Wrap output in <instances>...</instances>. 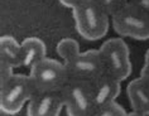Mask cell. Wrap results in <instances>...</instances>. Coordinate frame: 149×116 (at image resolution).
<instances>
[{
    "label": "cell",
    "mask_w": 149,
    "mask_h": 116,
    "mask_svg": "<svg viewBox=\"0 0 149 116\" xmlns=\"http://www.w3.org/2000/svg\"><path fill=\"white\" fill-rule=\"evenodd\" d=\"M57 54L65 63L70 80L92 83L105 73L99 49L80 52V44L72 38H63L56 47Z\"/></svg>",
    "instance_id": "obj_1"
},
{
    "label": "cell",
    "mask_w": 149,
    "mask_h": 116,
    "mask_svg": "<svg viewBox=\"0 0 149 116\" xmlns=\"http://www.w3.org/2000/svg\"><path fill=\"white\" fill-rule=\"evenodd\" d=\"M72 15L77 33L87 40H99L109 31L110 17L95 0H81L74 8Z\"/></svg>",
    "instance_id": "obj_2"
},
{
    "label": "cell",
    "mask_w": 149,
    "mask_h": 116,
    "mask_svg": "<svg viewBox=\"0 0 149 116\" xmlns=\"http://www.w3.org/2000/svg\"><path fill=\"white\" fill-rule=\"evenodd\" d=\"M36 90L29 76L13 74L0 83V108L6 115L18 114L34 96Z\"/></svg>",
    "instance_id": "obj_3"
},
{
    "label": "cell",
    "mask_w": 149,
    "mask_h": 116,
    "mask_svg": "<svg viewBox=\"0 0 149 116\" xmlns=\"http://www.w3.org/2000/svg\"><path fill=\"white\" fill-rule=\"evenodd\" d=\"M29 71V77L34 86L36 93L62 91L70 81L65 63L48 57L37 63Z\"/></svg>",
    "instance_id": "obj_4"
},
{
    "label": "cell",
    "mask_w": 149,
    "mask_h": 116,
    "mask_svg": "<svg viewBox=\"0 0 149 116\" xmlns=\"http://www.w3.org/2000/svg\"><path fill=\"white\" fill-rule=\"evenodd\" d=\"M99 53L106 74L116 78L120 82L132 74L130 51L128 44L121 38L106 40L99 48Z\"/></svg>",
    "instance_id": "obj_5"
},
{
    "label": "cell",
    "mask_w": 149,
    "mask_h": 116,
    "mask_svg": "<svg viewBox=\"0 0 149 116\" xmlns=\"http://www.w3.org/2000/svg\"><path fill=\"white\" fill-rule=\"evenodd\" d=\"M67 116H92L96 105L90 82L70 80L62 90Z\"/></svg>",
    "instance_id": "obj_6"
},
{
    "label": "cell",
    "mask_w": 149,
    "mask_h": 116,
    "mask_svg": "<svg viewBox=\"0 0 149 116\" xmlns=\"http://www.w3.org/2000/svg\"><path fill=\"white\" fill-rule=\"evenodd\" d=\"M113 19L114 31L121 37L138 40L149 39V15L128 3Z\"/></svg>",
    "instance_id": "obj_7"
},
{
    "label": "cell",
    "mask_w": 149,
    "mask_h": 116,
    "mask_svg": "<svg viewBox=\"0 0 149 116\" xmlns=\"http://www.w3.org/2000/svg\"><path fill=\"white\" fill-rule=\"evenodd\" d=\"M65 107L61 91L38 92L28 102V116H59Z\"/></svg>",
    "instance_id": "obj_8"
},
{
    "label": "cell",
    "mask_w": 149,
    "mask_h": 116,
    "mask_svg": "<svg viewBox=\"0 0 149 116\" xmlns=\"http://www.w3.org/2000/svg\"><path fill=\"white\" fill-rule=\"evenodd\" d=\"M91 86L96 108L101 107L104 105L115 102V100L120 95V81L106 73H104L96 81L92 82Z\"/></svg>",
    "instance_id": "obj_9"
},
{
    "label": "cell",
    "mask_w": 149,
    "mask_h": 116,
    "mask_svg": "<svg viewBox=\"0 0 149 116\" xmlns=\"http://www.w3.org/2000/svg\"><path fill=\"white\" fill-rule=\"evenodd\" d=\"M126 95L133 107V111L138 114L149 115V83L143 78H135L128 85Z\"/></svg>",
    "instance_id": "obj_10"
},
{
    "label": "cell",
    "mask_w": 149,
    "mask_h": 116,
    "mask_svg": "<svg viewBox=\"0 0 149 116\" xmlns=\"http://www.w3.org/2000/svg\"><path fill=\"white\" fill-rule=\"evenodd\" d=\"M22 57L23 67L33 68L37 63L47 58V47L42 39L37 37H29L22 42Z\"/></svg>",
    "instance_id": "obj_11"
},
{
    "label": "cell",
    "mask_w": 149,
    "mask_h": 116,
    "mask_svg": "<svg viewBox=\"0 0 149 116\" xmlns=\"http://www.w3.org/2000/svg\"><path fill=\"white\" fill-rule=\"evenodd\" d=\"M0 62L12 66L13 68L23 66L22 43L12 35H3L0 38Z\"/></svg>",
    "instance_id": "obj_12"
},
{
    "label": "cell",
    "mask_w": 149,
    "mask_h": 116,
    "mask_svg": "<svg viewBox=\"0 0 149 116\" xmlns=\"http://www.w3.org/2000/svg\"><path fill=\"white\" fill-rule=\"evenodd\" d=\"M101 8L105 10L110 18L119 13L129 3V0H95Z\"/></svg>",
    "instance_id": "obj_13"
},
{
    "label": "cell",
    "mask_w": 149,
    "mask_h": 116,
    "mask_svg": "<svg viewBox=\"0 0 149 116\" xmlns=\"http://www.w3.org/2000/svg\"><path fill=\"white\" fill-rule=\"evenodd\" d=\"M92 116H128V114H126V111L121 105L116 102H111L96 108L95 114Z\"/></svg>",
    "instance_id": "obj_14"
},
{
    "label": "cell",
    "mask_w": 149,
    "mask_h": 116,
    "mask_svg": "<svg viewBox=\"0 0 149 116\" xmlns=\"http://www.w3.org/2000/svg\"><path fill=\"white\" fill-rule=\"evenodd\" d=\"M13 67L6 65V63L0 62V83L5 82L6 80H9L13 76Z\"/></svg>",
    "instance_id": "obj_15"
},
{
    "label": "cell",
    "mask_w": 149,
    "mask_h": 116,
    "mask_svg": "<svg viewBox=\"0 0 149 116\" xmlns=\"http://www.w3.org/2000/svg\"><path fill=\"white\" fill-rule=\"evenodd\" d=\"M129 3L149 15V0H129Z\"/></svg>",
    "instance_id": "obj_16"
},
{
    "label": "cell",
    "mask_w": 149,
    "mask_h": 116,
    "mask_svg": "<svg viewBox=\"0 0 149 116\" xmlns=\"http://www.w3.org/2000/svg\"><path fill=\"white\" fill-rule=\"evenodd\" d=\"M140 77L143 78L145 82L149 83V49L147 51V53H145L144 65H143V68H141V72H140Z\"/></svg>",
    "instance_id": "obj_17"
},
{
    "label": "cell",
    "mask_w": 149,
    "mask_h": 116,
    "mask_svg": "<svg viewBox=\"0 0 149 116\" xmlns=\"http://www.w3.org/2000/svg\"><path fill=\"white\" fill-rule=\"evenodd\" d=\"M58 1L61 3L63 6H66V8H71V9H72V8H74V6L79 4L81 0H58Z\"/></svg>",
    "instance_id": "obj_18"
},
{
    "label": "cell",
    "mask_w": 149,
    "mask_h": 116,
    "mask_svg": "<svg viewBox=\"0 0 149 116\" xmlns=\"http://www.w3.org/2000/svg\"><path fill=\"white\" fill-rule=\"evenodd\" d=\"M128 116H145V115H141V114H138V112L133 111V112H129Z\"/></svg>",
    "instance_id": "obj_19"
}]
</instances>
